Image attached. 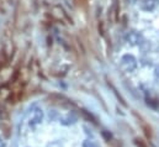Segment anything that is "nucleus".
Returning <instances> with one entry per match:
<instances>
[{
  "mask_svg": "<svg viewBox=\"0 0 159 147\" xmlns=\"http://www.w3.org/2000/svg\"><path fill=\"white\" fill-rule=\"evenodd\" d=\"M127 41L128 42H131L132 45H138L139 43V40H141V36L138 35V34H136V32H129V34H127Z\"/></svg>",
  "mask_w": 159,
  "mask_h": 147,
  "instance_id": "2",
  "label": "nucleus"
},
{
  "mask_svg": "<svg viewBox=\"0 0 159 147\" xmlns=\"http://www.w3.org/2000/svg\"><path fill=\"white\" fill-rule=\"evenodd\" d=\"M121 63H122V67L128 72H132L136 68V59L132 56H123L121 59Z\"/></svg>",
  "mask_w": 159,
  "mask_h": 147,
  "instance_id": "1",
  "label": "nucleus"
},
{
  "mask_svg": "<svg viewBox=\"0 0 159 147\" xmlns=\"http://www.w3.org/2000/svg\"><path fill=\"white\" fill-rule=\"evenodd\" d=\"M156 75L159 78V67H157V68H156Z\"/></svg>",
  "mask_w": 159,
  "mask_h": 147,
  "instance_id": "6",
  "label": "nucleus"
},
{
  "mask_svg": "<svg viewBox=\"0 0 159 147\" xmlns=\"http://www.w3.org/2000/svg\"><path fill=\"white\" fill-rule=\"evenodd\" d=\"M156 5H157L156 0H143V2H142V7L147 11H152L156 7Z\"/></svg>",
  "mask_w": 159,
  "mask_h": 147,
  "instance_id": "3",
  "label": "nucleus"
},
{
  "mask_svg": "<svg viewBox=\"0 0 159 147\" xmlns=\"http://www.w3.org/2000/svg\"><path fill=\"white\" fill-rule=\"evenodd\" d=\"M83 147H99V146H98L95 142L86 140V141H84V142H83Z\"/></svg>",
  "mask_w": 159,
  "mask_h": 147,
  "instance_id": "4",
  "label": "nucleus"
},
{
  "mask_svg": "<svg viewBox=\"0 0 159 147\" xmlns=\"http://www.w3.org/2000/svg\"><path fill=\"white\" fill-rule=\"evenodd\" d=\"M0 147H5V141L0 137Z\"/></svg>",
  "mask_w": 159,
  "mask_h": 147,
  "instance_id": "5",
  "label": "nucleus"
}]
</instances>
